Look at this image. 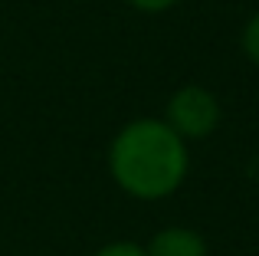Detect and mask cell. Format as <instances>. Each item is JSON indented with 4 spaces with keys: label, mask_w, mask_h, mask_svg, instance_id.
<instances>
[{
    "label": "cell",
    "mask_w": 259,
    "mask_h": 256,
    "mask_svg": "<svg viewBox=\"0 0 259 256\" xmlns=\"http://www.w3.org/2000/svg\"><path fill=\"white\" fill-rule=\"evenodd\" d=\"M203 253H207L203 240L194 230H177V227L161 230L148 246V256H203Z\"/></svg>",
    "instance_id": "obj_3"
},
{
    "label": "cell",
    "mask_w": 259,
    "mask_h": 256,
    "mask_svg": "<svg viewBox=\"0 0 259 256\" xmlns=\"http://www.w3.org/2000/svg\"><path fill=\"white\" fill-rule=\"evenodd\" d=\"M112 171L135 197H164L184 181L187 151L171 125L135 122L115 138Z\"/></svg>",
    "instance_id": "obj_1"
},
{
    "label": "cell",
    "mask_w": 259,
    "mask_h": 256,
    "mask_svg": "<svg viewBox=\"0 0 259 256\" xmlns=\"http://www.w3.org/2000/svg\"><path fill=\"white\" fill-rule=\"evenodd\" d=\"M243 46H246V56L259 66V13L246 23V33H243Z\"/></svg>",
    "instance_id": "obj_4"
},
{
    "label": "cell",
    "mask_w": 259,
    "mask_h": 256,
    "mask_svg": "<svg viewBox=\"0 0 259 256\" xmlns=\"http://www.w3.org/2000/svg\"><path fill=\"white\" fill-rule=\"evenodd\" d=\"M95 256H148V253H141L135 243H115V246H105V250L95 253Z\"/></svg>",
    "instance_id": "obj_5"
},
{
    "label": "cell",
    "mask_w": 259,
    "mask_h": 256,
    "mask_svg": "<svg viewBox=\"0 0 259 256\" xmlns=\"http://www.w3.org/2000/svg\"><path fill=\"white\" fill-rule=\"evenodd\" d=\"M167 118H171V128L177 135H190V138H200V135H210L220 118V109H217V99L210 96L207 89H197V86H187L171 99L167 105Z\"/></svg>",
    "instance_id": "obj_2"
},
{
    "label": "cell",
    "mask_w": 259,
    "mask_h": 256,
    "mask_svg": "<svg viewBox=\"0 0 259 256\" xmlns=\"http://www.w3.org/2000/svg\"><path fill=\"white\" fill-rule=\"evenodd\" d=\"M135 7H141V10H164V7H171L174 0H132Z\"/></svg>",
    "instance_id": "obj_6"
}]
</instances>
